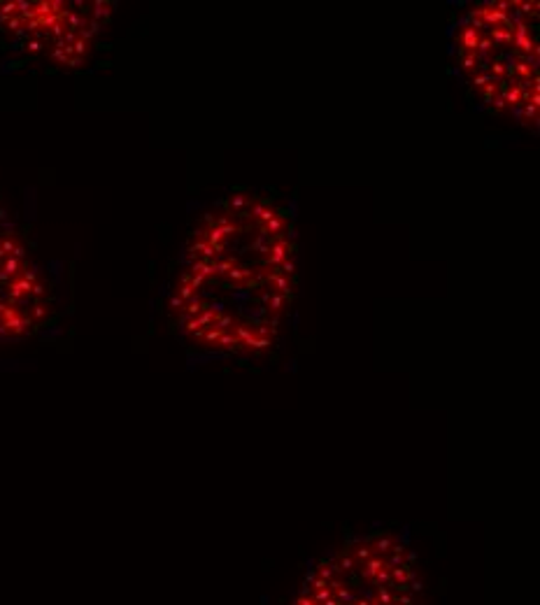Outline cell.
Here are the masks:
<instances>
[{"label":"cell","instance_id":"obj_1","mask_svg":"<svg viewBox=\"0 0 540 605\" xmlns=\"http://www.w3.org/2000/svg\"><path fill=\"white\" fill-rule=\"evenodd\" d=\"M289 605H436V598L412 545L370 531L319 556Z\"/></svg>","mask_w":540,"mask_h":605},{"label":"cell","instance_id":"obj_2","mask_svg":"<svg viewBox=\"0 0 540 605\" xmlns=\"http://www.w3.org/2000/svg\"><path fill=\"white\" fill-rule=\"evenodd\" d=\"M293 251H296V245L289 242L286 238H277V240H272L270 249L261 256L263 268H277V265L282 263V261L291 258Z\"/></svg>","mask_w":540,"mask_h":605},{"label":"cell","instance_id":"obj_3","mask_svg":"<svg viewBox=\"0 0 540 605\" xmlns=\"http://www.w3.org/2000/svg\"><path fill=\"white\" fill-rule=\"evenodd\" d=\"M259 303L263 305V310L268 312V315L279 317L286 310V305L291 303V298L289 296H282V294H275V291H270V289L263 287L261 291H259Z\"/></svg>","mask_w":540,"mask_h":605},{"label":"cell","instance_id":"obj_4","mask_svg":"<svg viewBox=\"0 0 540 605\" xmlns=\"http://www.w3.org/2000/svg\"><path fill=\"white\" fill-rule=\"evenodd\" d=\"M254 203V196L252 194H245V191H236L233 196H229L224 201V208H226V215L229 217H245L249 210V205Z\"/></svg>","mask_w":540,"mask_h":605},{"label":"cell","instance_id":"obj_5","mask_svg":"<svg viewBox=\"0 0 540 605\" xmlns=\"http://www.w3.org/2000/svg\"><path fill=\"white\" fill-rule=\"evenodd\" d=\"M277 215V208H272L270 205V201H263V198H254V203L249 205V210H247V219H252V222H254L256 226H261V224H265L268 222V219H272Z\"/></svg>","mask_w":540,"mask_h":605},{"label":"cell","instance_id":"obj_6","mask_svg":"<svg viewBox=\"0 0 540 605\" xmlns=\"http://www.w3.org/2000/svg\"><path fill=\"white\" fill-rule=\"evenodd\" d=\"M284 229H286V212L277 210L275 217L259 226V233H261L263 238H268V240H277V238H284Z\"/></svg>","mask_w":540,"mask_h":605},{"label":"cell","instance_id":"obj_7","mask_svg":"<svg viewBox=\"0 0 540 605\" xmlns=\"http://www.w3.org/2000/svg\"><path fill=\"white\" fill-rule=\"evenodd\" d=\"M480 38H482V33H480L477 28H473V26H466V28L459 33V44H461L464 54H475Z\"/></svg>","mask_w":540,"mask_h":605},{"label":"cell","instance_id":"obj_8","mask_svg":"<svg viewBox=\"0 0 540 605\" xmlns=\"http://www.w3.org/2000/svg\"><path fill=\"white\" fill-rule=\"evenodd\" d=\"M189 251H191V256L196 258V261H198V258H208V261H217V256H219L217 251L212 249L210 245L203 240V238H198V235H196V240H193V242L189 245Z\"/></svg>","mask_w":540,"mask_h":605},{"label":"cell","instance_id":"obj_9","mask_svg":"<svg viewBox=\"0 0 540 605\" xmlns=\"http://www.w3.org/2000/svg\"><path fill=\"white\" fill-rule=\"evenodd\" d=\"M191 275L203 277L205 282H208V279H215V261H208V258H198V261H193Z\"/></svg>","mask_w":540,"mask_h":605},{"label":"cell","instance_id":"obj_10","mask_svg":"<svg viewBox=\"0 0 540 605\" xmlns=\"http://www.w3.org/2000/svg\"><path fill=\"white\" fill-rule=\"evenodd\" d=\"M252 270H254V268H249V265L238 263V265H233V268L229 270V275H226V279H229V282H233V284H238V287H243V284L252 277Z\"/></svg>","mask_w":540,"mask_h":605},{"label":"cell","instance_id":"obj_11","mask_svg":"<svg viewBox=\"0 0 540 605\" xmlns=\"http://www.w3.org/2000/svg\"><path fill=\"white\" fill-rule=\"evenodd\" d=\"M494 42V47H510L512 44V31L510 28H489L486 35Z\"/></svg>","mask_w":540,"mask_h":605},{"label":"cell","instance_id":"obj_12","mask_svg":"<svg viewBox=\"0 0 540 605\" xmlns=\"http://www.w3.org/2000/svg\"><path fill=\"white\" fill-rule=\"evenodd\" d=\"M205 310H208V303H205L203 298H193V301H189L184 305L182 315H184V319H196Z\"/></svg>","mask_w":540,"mask_h":605},{"label":"cell","instance_id":"obj_13","mask_svg":"<svg viewBox=\"0 0 540 605\" xmlns=\"http://www.w3.org/2000/svg\"><path fill=\"white\" fill-rule=\"evenodd\" d=\"M486 72H489L496 82H503V79L508 77V63H505L503 58H494V61L489 63V68H486Z\"/></svg>","mask_w":540,"mask_h":605},{"label":"cell","instance_id":"obj_14","mask_svg":"<svg viewBox=\"0 0 540 605\" xmlns=\"http://www.w3.org/2000/svg\"><path fill=\"white\" fill-rule=\"evenodd\" d=\"M233 265H238L236 256H224V258H219V261H215V279L229 275V270L233 268Z\"/></svg>","mask_w":540,"mask_h":605},{"label":"cell","instance_id":"obj_15","mask_svg":"<svg viewBox=\"0 0 540 605\" xmlns=\"http://www.w3.org/2000/svg\"><path fill=\"white\" fill-rule=\"evenodd\" d=\"M461 68L466 72H471V75H475V72L480 70V58H477V54H464L461 56Z\"/></svg>","mask_w":540,"mask_h":605},{"label":"cell","instance_id":"obj_16","mask_svg":"<svg viewBox=\"0 0 540 605\" xmlns=\"http://www.w3.org/2000/svg\"><path fill=\"white\" fill-rule=\"evenodd\" d=\"M270 245H272V240H268V238H263L261 233H259L256 240L249 245V251H256V254H261V256H263L265 251L270 249Z\"/></svg>","mask_w":540,"mask_h":605},{"label":"cell","instance_id":"obj_17","mask_svg":"<svg viewBox=\"0 0 540 605\" xmlns=\"http://www.w3.org/2000/svg\"><path fill=\"white\" fill-rule=\"evenodd\" d=\"M498 91H501V84L496 82H489L486 86H482V89H480V93H482V98H484V103H491L494 101V96H498Z\"/></svg>","mask_w":540,"mask_h":605},{"label":"cell","instance_id":"obj_18","mask_svg":"<svg viewBox=\"0 0 540 605\" xmlns=\"http://www.w3.org/2000/svg\"><path fill=\"white\" fill-rule=\"evenodd\" d=\"M489 82H494V77L489 75V72H482V70H477L475 75H473V79H471V84H473V89H482V86H486Z\"/></svg>","mask_w":540,"mask_h":605},{"label":"cell","instance_id":"obj_19","mask_svg":"<svg viewBox=\"0 0 540 605\" xmlns=\"http://www.w3.org/2000/svg\"><path fill=\"white\" fill-rule=\"evenodd\" d=\"M177 298H182L184 303H189V301H193V298H198V294L189 282H182V287H179V291H177Z\"/></svg>","mask_w":540,"mask_h":605},{"label":"cell","instance_id":"obj_20","mask_svg":"<svg viewBox=\"0 0 540 605\" xmlns=\"http://www.w3.org/2000/svg\"><path fill=\"white\" fill-rule=\"evenodd\" d=\"M489 110L494 112V115H501V112H505L508 110V105H505V101H503V93L498 91V96H494V101L489 103Z\"/></svg>","mask_w":540,"mask_h":605},{"label":"cell","instance_id":"obj_21","mask_svg":"<svg viewBox=\"0 0 540 605\" xmlns=\"http://www.w3.org/2000/svg\"><path fill=\"white\" fill-rule=\"evenodd\" d=\"M275 270L282 272V275H286V277H293L296 275V263H293V258H286V261L279 263Z\"/></svg>","mask_w":540,"mask_h":605},{"label":"cell","instance_id":"obj_22","mask_svg":"<svg viewBox=\"0 0 540 605\" xmlns=\"http://www.w3.org/2000/svg\"><path fill=\"white\" fill-rule=\"evenodd\" d=\"M522 115L529 119V122H538V108H536V105L524 103V112H522Z\"/></svg>","mask_w":540,"mask_h":605},{"label":"cell","instance_id":"obj_23","mask_svg":"<svg viewBox=\"0 0 540 605\" xmlns=\"http://www.w3.org/2000/svg\"><path fill=\"white\" fill-rule=\"evenodd\" d=\"M184 305H186V303L182 301V298H177V296H172V298H170V310H172V312H182V310H184Z\"/></svg>","mask_w":540,"mask_h":605}]
</instances>
